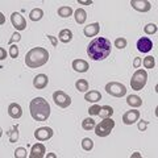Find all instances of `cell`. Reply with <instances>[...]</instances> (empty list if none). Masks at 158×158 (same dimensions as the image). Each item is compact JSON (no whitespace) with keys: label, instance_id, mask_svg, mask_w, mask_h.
Instances as JSON below:
<instances>
[{"label":"cell","instance_id":"cell-1","mask_svg":"<svg viewBox=\"0 0 158 158\" xmlns=\"http://www.w3.org/2000/svg\"><path fill=\"white\" fill-rule=\"evenodd\" d=\"M87 54L92 61H103L111 54V41L106 37H96L88 44Z\"/></svg>","mask_w":158,"mask_h":158},{"label":"cell","instance_id":"cell-2","mask_svg":"<svg viewBox=\"0 0 158 158\" xmlns=\"http://www.w3.org/2000/svg\"><path fill=\"white\" fill-rule=\"evenodd\" d=\"M31 115L36 121H46L50 116V106L44 98H34L29 104Z\"/></svg>","mask_w":158,"mask_h":158},{"label":"cell","instance_id":"cell-3","mask_svg":"<svg viewBox=\"0 0 158 158\" xmlns=\"http://www.w3.org/2000/svg\"><path fill=\"white\" fill-rule=\"evenodd\" d=\"M49 59V52L44 48H33L29 50L25 56V63L28 67L31 69H37L44 66Z\"/></svg>","mask_w":158,"mask_h":158},{"label":"cell","instance_id":"cell-4","mask_svg":"<svg viewBox=\"0 0 158 158\" xmlns=\"http://www.w3.org/2000/svg\"><path fill=\"white\" fill-rule=\"evenodd\" d=\"M146 81H148V73L145 70H142V69H138V70L132 75V79H131L132 90L141 91L142 88L145 87Z\"/></svg>","mask_w":158,"mask_h":158},{"label":"cell","instance_id":"cell-5","mask_svg":"<svg viewBox=\"0 0 158 158\" xmlns=\"http://www.w3.org/2000/svg\"><path fill=\"white\" fill-rule=\"evenodd\" d=\"M113 127H115V121L111 117H106L95 127V135L98 137H106L112 132Z\"/></svg>","mask_w":158,"mask_h":158},{"label":"cell","instance_id":"cell-6","mask_svg":"<svg viewBox=\"0 0 158 158\" xmlns=\"http://www.w3.org/2000/svg\"><path fill=\"white\" fill-rule=\"evenodd\" d=\"M106 91L115 98H121L127 94V88L124 85H121L118 82H111L106 86Z\"/></svg>","mask_w":158,"mask_h":158},{"label":"cell","instance_id":"cell-7","mask_svg":"<svg viewBox=\"0 0 158 158\" xmlns=\"http://www.w3.org/2000/svg\"><path fill=\"white\" fill-rule=\"evenodd\" d=\"M53 100L58 107H61V108H67L71 104L70 96H69L67 94H65L63 91H56L54 92L53 94Z\"/></svg>","mask_w":158,"mask_h":158},{"label":"cell","instance_id":"cell-8","mask_svg":"<svg viewBox=\"0 0 158 158\" xmlns=\"http://www.w3.org/2000/svg\"><path fill=\"white\" fill-rule=\"evenodd\" d=\"M53 129L49 127H41L38 128V129L34 132V137L37 138L38 141H48L50 140V138L53 137Z\"/></svg>","mask_w":158,"mask_h":158},{"label":"cell","instance_id":"cell-9","mask_svg":"<svg viewBox=\"0 0 158 158\" xmlns=\"http://www.w3.org/2000/svg\"><path fill=\"white\" fill-rule=\"evenodd\" d=\"M11 21H12V25L16 28V31H24V29L27 28V20L24 19V16H21V15L17 13V12L12 13Z\"/></svg>","mask_w":158,"mask_h":158},{"label":"cell","instance_id":"cell-10","mask_svg":"<svg viewBox=\"0 0 158 158\" xmlns=\"http://www.w3.org/2000/svg\"><path fill=\"white\" fill-rule=\"evenodd\" d=\"M140 118V112L136 111V110H132V111H127L124 115H123V123L125 125H132Z\"/></svg>","mask_w":158,"mask_h":158},{"label":"cell","instance_id":"cell-11","mask_svg":"<svg viewBox=\"0 0 158 158\" xmlns=\"http://www.w3.org/2000/svg\"><path fill=\"white\" fill-rule=\"evenodd\" d=\"M137 49L141 53H148L153 49V41L149 37H141L137 41Z\"/></svg>","mask_w":158,"mask_h":158},{"label":"cell","instance_id":"cell-12","mask_svg":"<svg viewBox=\"0 0 158 158\" xmlns=\"http://www.w3.org/2000/svg\"><path fill=\"white\" fill-rule=\"evenodd\" d=\"M131 6L138 12H148L152 8V4L149 2H146V0H132Z\"/></svg>","mask_w":158,"mask_h":158},{"label":"cell","instance_id":"cell-13","mask_svg":"<svg viewBox=\"0 0 158 158\" xmlns=\"http://www.w3.org/2000/svg\"><path fill=\"white\" fill-rule=\"evenodd\" d=\"M49 83V78L45 75V74H38L37 77H34L33 79V86L37 88V90H42L45 88Z\"/></svg>","mask_w":158,"mask_h":158},{"label":"cell","instance_id":"cell-14","mask_svg":"<svg viewBox=\"0 0 158 158\" xmlns=\"http://www.w3.org/2000/svg\"><path fill=\"white\" fill-rule=\"evenodd\" d=\"M8 115L12 118H20L23 116V108L17 103H11L8 107Z\"/></svg>","mask_w":158,"mask_h":158},{"label":"cell","instance_id":"cell-15","mask_svg":"<svg viewBox=\"0 0 158 158\" xmlns=\"http://www.w3.org/2000/svg\"><path fill=\"white\" fill-rule=\"evenodd\" d=\"M29 157L31 158H42V157H45V146H44L42 144L33 145Z\"/></svg>","mask_w":158,"mask_h":158},{"label":"cell","instance_id":"cell-16","mask_svg":"<svg viewBox=\"0 0 158 158\" xmlns=\"http://www.w3.org/2000/svg\"><path fill=\"white\" fill-rule=\"evenodd\" d=\"M99 31H100V25H99V23H94V24H90V25L85 27L83 33H85V36H87V37H94V36H96V34L99 33Z\"/></svg>","mask_w":158,"mask_h":158},{"label":"cell","instance_id":"cell-17","mask_svg":"<svg viewBox=\"0 0 158 158\" xmlns=\"http://www.w3.org/2000/svg\"><path fill=\"white\" fill-rule=\"evenodd\" d=\"M73 69L78 73H86L88 70V62H86L85 59H75L73 61Z\"/></svg>","mask_w":158,"mask_h":158},{"label":"cell","instance_id":"cell-18","mask_svg":"<svg viewBox=\"0 0 158 158\" xmlns=\"http://www.w3.org/2000/svg\"><path fill=\"white\" fill-rule=\"evenodd\" d=\"M59 41L63 42V44H67V42H70L71 40H73V32L70 31V29H63V31L59 32Z\"/></svg>","mask_w":158,"mask_h":158},{"label":"cell","instance_id":"cell-19","mask_svg":"<svg viewBox=\"0 0 158 158\" xmlns=\"http://www.w3.org/2000/svg\"><path fill=\"white\" fill-rule=\"evenodd\" d=\"M100 99H102V94L99 91H95V90L87 92L85 95V100L90 102V103H96V102L100 100Z\"/></svg>","mask_w":158,"mask_h":158},{"label":"cell","instance_id":"cell-20","mask_svg":"<svg viewBox=\"0 0 158 158\" xmlns=\"http://www.w3.org/2000/svg\"><path fill=\"white\" fill-rule=\"evenodd\" d=\"M127 103H128V106L136 108V107H140L142 104V99L137 95H129L127 98Z\"/></svg>","mask_w":158,"mask_h":158},{"label":"cell","instance_id":"cell-21","mask_svg":"<svg viewBox=\"0 0 158 158\" xmlns=\"http://www.w3.org/2000/svg\"><path fill=\"white\" fill-rule=\"evenodd\" d=\"M74 15H75V21H77L78 24H85V23H86V20H87V13H86L85 9L79 8V9H77Z\"/></svg>","mask_w":158,"mask_h":158},{"label":"cell","instance_id":"cell-22","mask_svg":"<svg viewBox=\"0 0 158 158\" xmlns=\"http://www.w3.org/2000/svg\"><path fill=\"white\" fill-rule=\"evenodd\" d=\"M42 16H44V11L41 8H34L29 13V17H31L32 21H40L42 19Z\"/></svg>","mask_w":158,"mask_h":158},{"label":"cell","instance_id":"cell-23","mask_svg":"<svg viewBox=\"0 0 158 158\" xmlns=\"http://www.w3.org/2000/svg\"><path fill=\"white\" fill-rule=\"evenodd\" d=\"M73 15V9L71 7H66V6H63V7H59L58 8V16H61L63 19H66V17H70Z\"/></svg>","mask_w":158,"mask_h":158},{"label":"cell","instance_id":"cell-24","mask_svg":"<svg viewBox=\"0 0 158 158\" xmlns=\"http://www.w3.org/2000/svg\"><path fill=\"white\" fill-rule=\"evenodd\" d=\"M96 127V124H95V120H94V118H85V120L82 121V128L85 131H92L94 128Z\"/></svg>","mask_w":158,"mask_h":158},{"label":"cell","instance_id":"cell-25","mask_svg":"<svg viewBox=\"0 0 158 158\" xmlns=\"http://www.w3.org/2000/svg\"><path fill=\"white\" fill-rule=\"evenodd\" d=\"M112 113H113V110H112L111 106H103L100 108V112H99V116L106 118V117H111Z\"/></svg>","mask_w":158,"mask_h":158},{"label":"cell","instance_id":"cell-26","mask_svg":"<svg viewBox=\"0 0 158 158\" xmlns=\"http://www.w3.org/2000/svg\"><path fill=\"white\" fill-rule=\"evenodd\" d=\"M8 136H9V142H16L19 140V127L13 125L12 129L8 132Z\"/></svg>","mask_w":158,"mask_h":158},{"label":"cell","instance_id":"cell-27","mask_svg":"<svg viewBox=\"0 0 158 158\" xmlns=\"http://www.w3.org/2000/svg\"><path fill=\"white\" fill-rule=\"evenodd\" d=\"M75 87L79 92H86L88 90V82L86 79H79V81L75 83Z\"/></svg>","mask_w":158,"mask_h":158},{"label":"cell","instance_id":"cell-28","mask_svg":"<svg viewBox=\"0 0 158 158\" xmlns=\"http://www.w3.org/2000/svg\"><path fill=\"white\" fill-rule=\"evenodd\" d=\"M82 148H83V150H86V152H90L92 150V148H94V141L91 140V138H83V141H82Z\"/></svg>","mask_w":158,"mask_h":158},{"label":"cell","instance_id":"cell-29","mask_svg":"<svg viewBox=\"0 0 158 158\" xmlns=\"http://www.w3.org/2000/svg\"><path fill=\"white\" fill-rule=\"evenodd\" d=\"M142 63H144V66L146 67V69H153L156 66V61H154V58L153 57H146V58H144V61H142Z\"/></svg>","mask_w":158,"mask_h":158},{"label":"cell","instance_id":"cell-30","mask_svg":"<svg viewBox=\"0 0 158 158\" xmlns=\"http://www.w3.org/2000/svg\"><path fill=\"white\" fill-rule=\"evenodd\" d=\"M115 46L117 49H124L127 48V40L124 37H120V38H116L115 40Z\"/></svg>","mask_w":158,"mask_h":158},{"label":"cell","instance_id":"cell-31","mask_svg":"<svg viewBox=\"0 0 158 158\" xmlns=\"http://www.w3.org/2000/svg\"><path fill=\"white\" fill-rule=\"evenodd\" d=\"M15 157L16 158H27V149L25 148H17L15 150Z\"/></svg>","mask_w":158,"mask_h":158},{"label":"cell","instance_id":"cell-32","mask_svg":"<svg viewBox=\"0 0 158 158\" xmlns=\"http://www.w3.org/2000/svg\"><path fill=\"white\" fill-rule=\"evenodd\" d=\"M144 31L146 34H154V33H157V25L156 24H148L144 28Z\"/></svg>","mask_w":158,"mask_h":158},{"label":"cell","instance_id":"cell-33","mask_svg":"<svg viewBox=\"0 0 158 158\" xmlns=\"http://www.w3.org/2000/svg\"><path fill=\"white\" fill-rule=\"evenodd\" d=\"M9 56H11V58H15V59L19 57V48L16 45H11V48H9Z\"/></svg>","mask_w":158,"mask_h":158},{"label":"cell","instance_id":"cell-34","mask_svg":"<svg viewBox=\"0 0 158 158\" xmlns=\"http://www.w3.org/2000/svg\"><path fill=\"white\" fill-rule=\"evenodd\" d=\"M100 106H98V104H95V106H92V107H90V110H88V112H90V115H92V116H95V115H99V112H100Z\"/></svg>","mask_w":158,"mask_h":158},{"label":"cell","instance_id":"cell-35","mask_svg":"<svg viewBox=\"0 0 158 158\" xmlns=\"http://www.w3.org/2000/svg\"><path fill=\"white\" fill-rule=\"evenodd\" d=\"M20 40H21V36H20V33L15 32V33H13V36H12V38L9 40V42H8V44H9V45H12V44H13L15 41L17 42V41H20Z\"/></svg>","mask_w":158,"mask_h":158},{"label":"cell","instance_id":"cell-36","mask_svg":"<svg viewBox=\"0 0 158 158\" xmlns=\"http://www.w3.org/2000/svg\"><path fill=\"white\" fill-rule=\"evenodd\" d=\"M146 127H148V121L142 120V121H140V123H138V129H140V131H142V132H144V131L146 129Z\"/></svg>","mask_w":158,"mask_h":158},{"label":"cell","instance_id":"cell-37","mask_svg":"<svg viewBox=\"0 0 158 158\" xmlns=\"http://www.w3.org/2000/svg\"><path fill=\"white\" fill-rule=\"evenodd\" d=\"M48 38L50 40V42H52V45H53V46H57L58 41H57V38H56V37H54V36H48Z\"/></svg>","mask_w":158,"mask_h":158},{"label":"cell","instance_id":"cell-38","mask_svg":"<svg viewBox=\"0 0 158 158\" xmlns=\"http://www.w3.org/2000/svg\"><path fill=\"white\" fill-rule=\"evenodd\" d=\"M141 65V58H135V61H133V66H135L136 69H138Z\"/></svg>","mask_w":158,"mask_h":158},{"label":"cell","instance_id":"cell-39","mask_svg":"<svg viewBox=\"0 0 158 158\" xmlns=\"http://www.w3.org/2000/svg\"><path fill=\"white\" fill-rule=\"evenodd\" d=\"M78 3L79 4H83V6H91V4H92L91 0H86V2H85V0H79Z\"/></svg>","mask_w":158,"mask_h":158},{"label":"cell","instance_id":"cell-40","mask_svg":"<svg viewBox=\"0 0 158 158\" xmlns=\"http://www.w3.org/2000/svg\"><path fill=\"white\" fill-rule=\"evenodd\" d=\"M6 57H7V53H6V50H4V49L2 48V49H0V59H4Z\"/></svg>","mask_w":158,"mask_h":158},{"label":"cell","instance_id":"cell-41","mask_svg":"<svg viewBox=\"0 0 158 158\" xmlns=\"http://www.w3.org/2000/svg\"><path fill=\"white\" fill-rule=\"evenodd\" d=\"M132 157H141L140 153H135V154H132Z\"/></svg>","mask_w":158,"mask_h":158},{"label":"cell","instance_id":"cell-42","mask_svg":"<svg viewBox=\"0 0 158 158\" xmlns=\"http://www.w3.org/2000/svg\"><path fill=\"white\" fill-rule=\"evenodd\" d=\"M48 157H52V158H54V157H56V154H53V153H50V154H48Z\"/></svg>","mask_w":158,"mask_h":158}]
</instances>
